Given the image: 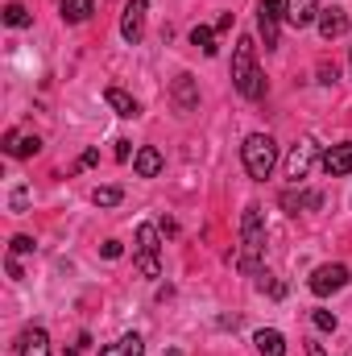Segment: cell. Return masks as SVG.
Wrapping results in <instances>:
<instances>
[{"label": "cell", "mask_w": 352, "mask_h": 356, "mask_svg": "<svg viewBox=\"0 0 352 356\" xmlns=\"http://www.w3.org/2000/svg\"><path fill=\"white\" fill-rule=\"evenodd\" d=\"M265 257V211L257 203L245 207L241 216V253H237V269L241 273H257Z\"/></svg>", "instance_id": "6da1fadb"}, {"label": "cell", "mask_w": 352, "mask_h": 356, "mask_svg": "<svg viewBox=\"0 0 352 356\" xmlns=\"http://www.w3.org/2000/svg\"><path fill=\"white\" fill-rule=\"evenodd\" d=\"M232 83L245 99H262L265 95V75L257 71V46L253 38H241L237 42V58H232Z\"/></svg>", "instance_id": "7a4b0ae2"}, {"label": "cell", "mask_w": 352, "mask_h": 356, "mask_svg": "<svg viewBox=\"0 0 352 356\" xmlns=\"http://www.w3.org/2000/svg\"><path fill=\"white\" fill-rule=\"evenodd\" d=\"M241 158H245V170H249V178L265 182V178L273 175V166H278V145H273V137L253 133V137H245Z\"/></svg>", "instance_id": "3957f363"}, {"label": "cell", "mask_w": 352, "mask_h": 356, "mask_svg": "<svg viewBox=\"0 0 352 356\" xmlns=\"http://www.w3.org/2000/svg\"><path fill=\"white\" fill-rule=\"evenodd\" d=\"M158 228L154 224H141L137 228V269L145 273V277H158L162 273V266H158Z\"/></svg>", "instance_id": "277c9868"}, {"label": "cell", "mask_w": 352, "mask_h": 356, "mask_svg": "<svg viewBox=\"0 0 352 356\" xmlns=\"http://www.w3.org/2000/svg\"><path fill=\"white\" fill-rule=\"evenodd\" d=\"M145 13H150V0H129V4H125L120 38H125L129 46H137V42H141V33H145Z\"/></svg>", "instance_id": "5b68a950"}, {"label": "cell", "mask_w": 352, "mask_h": 356, "mask_svg": "<svg viewBox=\"0 0 352 356\" xmlns=\"http://www.w3.org/2000/svg\"><path fill=\"white\" fill-rule=\"evenodd\" d=\"M344 282H349V269H344V266H319L315 273H311V294L328 298V294L344 290Z\"/></svg>", "instance_id": "8992f818"}, {"label": "cell", "mask_w": 352, "mask_h": 356, "mask_svg": "<svg viewBox=\"0 0 352 356\" xmlns=\"http://www.w3.org/2000/svg\"><path fill=\"white\" fill-rule=\"evenodd\" d=\"M319 0H286L282 4V17H286V25H294V29H307L311 21H319Z\"/></svg>", "instance_id": "52a82bcc"}, {"label": "cell", "mask_w": 352, "mask_h": 356, "mask_svg": "<svg viewBox=\"0 0 352 356\" xmlns=\"http://www.w3.org/2000/svg\"><path fill=\"white\" fill-rule=\"evenodd\" d=\"M278 17H282V0H262L257 29H262V38H265V50H278Z\"/></svg>", "instance_id": "ba28073f"}, {"label": "cell", "mask_w": 352, "mask_h": 356, "mask_svg": "<svg viewBox=\"0 0 352 356\" xmlns=\"http://www.w3.org/2000/svg\"><path fill=\"white\" fill-rule=\"evenodd\" d=\"M311 162H315V141H298V145L290 149V158H286V175L298 182V178H307Z\"/></svg>", "instance_id": "9c48e42d"}, {"label": "cell", "mask_w": 352, "mask_h": 356, "mask_svg": "<svg viewBox=\"0 0 352 356\" xmlns=\"http://www.w3.org/2000/svg\"><path fill=\"white\" fill-rule=\"evenodd\" d=\"M38 149H42V141H38L33 133H17V129L4 133V154H8V158H33Z\"/></svg>", "instance_id": "30bf717a"}, {"label": "cell", "mask_w": 352, "mask_h": 356, "mask_svg": "<svg viewBox=\"0 0 352 356\" xmlns=\"http://www.w3.org/2000/svg\"><path fill=\"white\" fill-rule=\"evenodd\" d=\"M17 356H50V340L42 327H25L17 336Z\"/></svg>", "instance_id": "8fae6325"}, {"label": "cell", "mask_w": 352, "mask_h": 356, "mask_svg": "<svg viewBox=\"0 0 352 356\" xmlns=\"http://www.w3.org/2000/svg\"><path fill=\"white\" fill-rule=\"evenodd\" d=\"M323 170H328L332 178L352 175V141H344V145H332V149L323 154Z\"/></svg>", "instance_id": "7c38bea8"}, {"label": "cell", "mask_w": 352, "mask_h": 356, "mask_svg": "<svg viewBox=\"0 0 352 356\" xmlns=\"http://www.w3.org/2000/svg\"><path fill=\"white\" fill-rule=\"evenodd\" d=\"M319 33H323L328 42L344 38V33H349V13H344V8H323V13H319Z\"/></svg>", "instance_id": "4fadbf2b"}, {"label": "cell", "mask_w": 352, "mask_h": 356, "mask_svg": "<svg viewBox=\"0 0 352 356\" xmlns=\"http://www.w3.org/2000/svg\"><path fill=\"white\" fill-rule=\"evenodd\" d=\"M162 166H166V158H162L154 145H145V149L133 158V170H137L141 178H158V175H162Z\"/></svg>", "instance_id": "5bb4252c"}, {"label": "cell", "mask_w": 352, "mask_h": 356, "mask_svg": "<svg viewBox=\"0 0 352 356\" xmlns=\"http://www.w3.org/2000/svg\"><path fill=\"white\" fill-rule=\"evenodd\" d=\"M104 99L116 108V116H141V104L129 95V91H120V88H108L104 91Z\"/></svg>", "instance_id": "9a60e30c"}, {"label": "cell", "mask_w": 352, "mask_h": 356, "mask_svg": "<svg viewBox=\"0 0 352 356\" xmlns=\"http://www.w3.org/2000/svg\"><path fill=\"white\" fill-rule=\"evenodd\" d=\"M99 356H145V344H141V336H120L116 344L99 348Z\"/></svg>", "instance_id": "2e32d148"}, {"label": "cell", "mask_w": 352, "mask_h": 356, "mask_svg": "<svg viewBox=\"0 0 352 356\" xmlns=\"http://www.w3.org/2000/svg\"><path fill=\"white\" fill-rule=\"evenodd\" d=\"M91 13H95V0H63V21H71V25L88 21Z\"/></svg>", "instance_id": "e0dca14e"}, {"label": "cell", "mask_w": 352, "mask_h": 356, "mask_svg": "<svg viewBox=\"0 0 352 356\" xmlns=\"http://www.w3.org/2000/svg\"><path fill=\"white\" fill-rule=\"evenodd\" d=\"M257 353L262 356H286V340H282V332H257Z\"/></svg>", "instance_id": "ac0fdd59"}, {"label": "cell", "mask_w": 352, "mask_h": 356, "mask_svg": "<svg viewBox=\"0 0 352 356\" xmlns=\"http://www.w3.org/2000/svg\"><path fill=\"white\" fill-rule=\"evenodd\" d=\"M282 203H286L290 211H298V207H319V195H315V191H298V195H294V191H286V195H282Z\"/></svg>", "instance_id": "d6986e66"}, {"label": "cell", "mask_w": 352, "mask_h": 356, "mask_svg": "<svg viewBox=\"0 0 352 356\" xmlns=\"http://www.w3.org/2000/svg\"><path fill=\"white\" fill-rule=\"evenodd\" d=\"M29 21H33V17H29V8H25V4H8V8H4V25H13V29H25Z\"/></svg>", "instance_id": "ffe728a7"}, {"label": "cell", "mask_w": 352, "mask_h": 356, "mask_svg": "<svg viewBox=\"0 0 352 356\" xmlns=\"http://www.w3.org/2000/svg\"><path fill=\"white\" fill-rule=\"evenodd\" d=\"M175 95H178V108H182V112H186V108L195 104V83H191V75H178Z\"/></svg>", "instance_id": "44dd1931"}, {"label": "cell", "mask_w": 352, "mask_h": 356, "mask_svg": "<svg viewBox=\"0 0 352 356\" xmlns=\"http://www.w3.org/2000/svg\"><path fill=\"white\" fill-rule=\"evenodd\" d=\"M91 199H95V207H116V203H120L125 195H120V186H99V191H95Z\"/></svg>", "instance_id": "7402d4cb"}, {"label": "cell", "mask_w": 352, "mask_h": 356, "mask_svg": "<svg viewBox=\"0 0 352 356\" xmlns=\"http://www.w3.org/2000/svg\"><path fill=\"white\" fill-rule=\"evenodd\" d=\"M191 42H195V46H199V50H203V54H207V58H211V54H216V42H211V29H207V25H199V29H195V33H191Z\"/></svg>", "instance_id": "603a6c76"}, {"label": "cell", "mask_w": 352, "mask_h": 356, "mask_svg": "<svg viewBox=\"0 0 352 356\" xmlns=\"http://www.w3.org/2000/svg\"><path fill=\"white\" fill-rule=\"evenodd\" d=\"M311 319H315V327H319V332H336V315H332V311H315Z\"/></svg>", "instance_id": "cb8c5ba5"}, {"label": "cell", "mask_w": 352, "mask_h": 356, "mask_svg": "<svg viewBox=\"0 0 352 356\" xmlns=\"http://www.w3.org/2000/svg\"><path fill=\"white\" fill-rule=\"evenodd\" d=\"M21 253H33V241L29 236H13V257H21Z\"/></svg>", "instance_id": "d4e9b609"}, {"label": "cell", "mask_w": 352, "mask_h": 356, "mask_svg": "<svg viewBox=\"0 0 352 356\" xmlns=\"http://www.w3.org/2000/svg\"><path fill=\"white\" fill-rule=\"evenodd\" d=\"M120 253H125V249H120V241H108V245H104V257H108V261H116Z\"/></svg>", "instance_id": "484cf974"}, {"label": "cell", "mask_w": 352, "mask_h": 356, "mask_svg": "<svg viewBox=\"0 0 352 356\" xmlns=\"http://www.w3.org/2000/svg\"><path fill=\"white\" fill-rule=\"evenodd\" d=\"M332 79H336V67L323 63V67H319V83H332Z\"/></svg>", "instance_id": "4316f807"}, {"label": "cell", "mask_w": 352, "mask_h": 356, "mask_svg": "<svg viewBox=\"0 0 352 356\" xmlns=\"http://www.w3.org/2000/svg\"><path fill=\"white\" fill-rule=\"evenodd\" d=\"M129 154H133V149H129V141H116V158H120V162H129Z\"/></svg>", "instance_id": "83f0119b"}, {"label": "cell", "mask_w": 352, "mask_h": 356, "mask_svg": "<svg viewBox=\"0 0 352 356\" xmlns=\"http://www.w3.org/2000/svg\"><path fill=\"white\" fill-rule=\"evenodd\" d=\"M307 356H328V353H323L319 344H307Z\"/></svg>", "instance_id": "f1b7e54d"}]
</instances>
